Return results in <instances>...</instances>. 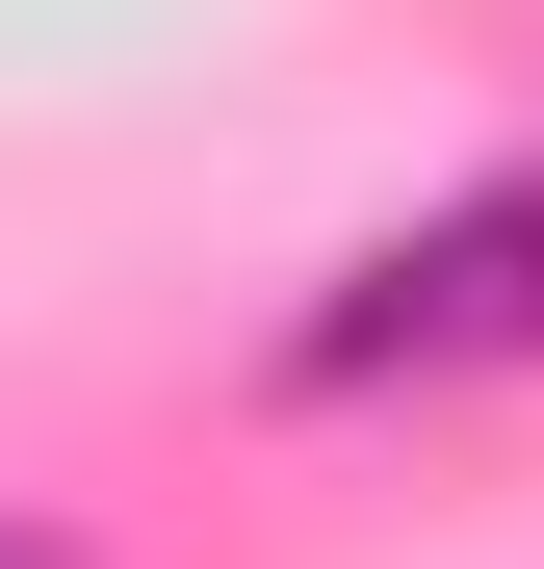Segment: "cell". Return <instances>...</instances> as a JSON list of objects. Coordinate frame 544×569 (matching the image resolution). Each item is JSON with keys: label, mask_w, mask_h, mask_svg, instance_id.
Wrapping results in <instances>:
<instances>
[{"label": "cell", "mask_w": 544, "mask_h": 569, "mask_svg": "<svg viewBox=\"0 0 544 569\" xmlns=\"http://www.w3.org/2000/svg\"><path fill=\"white\" fill-rule=\"evenodd\" d=\"M493 362H544V156H493L389 259H337V311L286 337V389H493Z\"/></svg>", "instance_id": "cell-1"}, {"label": "cell", "mask_w": 544, "mask_h": 569, "mask_svg": "<svg viewBox=\"0 0 544 569\" xmlns=\"http://www.w3.org/2000/svg\"><path fill=\"white\" fill-rule=\"evenodd\" d=\"M0 569H78V543H52V518H0Z\"/></svg>", "instance_id": "cell-2"}]
</instances>
